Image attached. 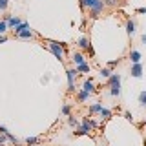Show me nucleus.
I'll return each instance as SVG.
<instances>
[{
    "mask_svg": "<svg viewBox=\"0 0 146 146\" xmlns=\"http://www.w3.org/2000/svg\"><path fill=\"white\" fill-rule=\"evenodd\" d=\"M71 58H73V62H75L77 66H79V64H84V62H86V57H84L82 53H79V51L73 53V55H71Z\"/></svg>",
    "mask_w": 146,
    "mask_h": 146,
    "instance_id": "nucleus-12",
    "label": "nucleus"
},
{
    "mask_svg": "<svg viewBox=\"0 0 146 146\" xmlns=\"http://www.w3.org/2000/svg\"><path fill=\"white\" fill-rule=\"evenodd\" d=\"M48 48H49V51H51L60 62L66 60V53H64V49H66V44H64V42H57V40H48Z\"/></svg>",
    "mask_w": 146,
    "mask_h": 146,
    "instance_id": "nucleus-2",
    "label": "nucleus"
},
{
    "mask_svg": "<svg viewBox=\"0 0 146 146\" xmlns=\"http://www.w3.org/2000/svg\"><path fill=\"white\" fill-rule=\"evenodd\" d=\"M119 62H121V58H117V60H110V62H108V68H113V66H117Z\"/></svg>",
    "mask_w": 146,
    "mask_h": 146,
    "instance_id": "nucleus-28",
    "label": "nucleus"
},
{
    "mask_svg": "<svg viewBox=\"0 0 146 146\" xmlns=\"http://www.w3.org/2000/svg\"><path fill=\"white\" fill-rule=\"evenodd\" d=\"M108 86H110V95L111 97H119L121 95V75L119 73H111V77L108 79Z\"/></svg>",
    "mask_w": 146,
    "mask_h": 146,
    "instance_id": "nucleus-3",
    "label": "nucleus"
},
{
    "mask_svg": "<svg viewBox=\"0 0 146 146\" xmlns=\"http://www.w3.org/2000/svg\"><path fill=\"white\" fill-rule=\"evenodd\" d=\"M104 4H106V6H115V4H117V0H106Z\"/></svg>",
    "mask_w": 146,
    "mask_h": 146,
    "instance_id": "nucleus-29",
    "label": "nucleus"
},
{
    "mask_svg": "<svg viewBox=\"0 0 146 146\" xmlns=\"http://www.w3.org/2000/svg\"><path fill=\"white\" fill-rule=\"evenodd\" d=\"M17 36H18V38H22V40H27V38H33V36H36V33H35V31H31V27H29V29L20 31Z\"/></svg>",
    "mask_w": 146,
    "mask_h": 146,
    "instance_id": "nucleus-9",
    "label": "nucleus"
},
{
    "mask_svg": "<svg viewBox=\"0 0 146 146\" xmlns=\"http://www.w3.org/2000/svg\"><path fill=\"white\" fill-rule=\"evenodd\" d=\"M95 126H97V124H95L90 117H84V119H82V122H80V126L77 128L75 135H88V133H91V131L95 130Z\"/></svg>",
    "mask_w": 146,
    "mask_h": 146,
    "instance_id": "nucleus-4",
    "label": "nucleus"
},
{
    "mask_svg": "<svg viewBox=\"0 0 146 146\" xmlns=\"http://www.w3.org/2000/svg\"><path fill=\"white\" fill-rule=\"evenodd\" d=\"M141 58H143V55H141V51H137V49H133V51H130V60H131V64H137V62H141Z\"/></svg>",
    "mask_w": 146,
    "mask_h": 146,
    "instance_id": "nucleus-13",
    "label": "nucleus"
},
{
    "mask_svg": "<svg viewBox=\"0 0 146 146\" xmlns=\"http://www.w3.org/2000/svg\"><path fill=\"white\" fill-rule=\"evenodd\" d=\"M24 29H29V22H22V24H20V26H17L13 31H15V35H18L20 31H24Z\"/></svg>",
    "mask_w": 146,
    "mask_h": 146,
    "instance_id": "nucleus-20",
    "label": "nucleus"
},
{
    "mask_svg": "<svg viewBox=\"0 0 146 146\" xmlns=\"http://www.w3.org/2000/svg\"><path fill=\"white\" fill-rule=\"evenodd\" d=\"M137 13H143V15H146V7H139V9H137Z\"/></svg>",
    "mask_w": 146,
    "mask_h": 146,
    "instance_id": "nucleus-30",
    "label": "nucleus"
},
{
    "mask_svg": "<svg viewBox=\"0 0 146 146\" xmlns=\"http://www.w3.org/2000/svg\"><path fill=\"white\" fill-rule=\"evenodd\" d=\"M86 7L90 9V17L91 18H97L100 13L104 11L106 4H104V0H80V9L84 11Z\"/></svg>",
    "mask_w": 146,
    "mask_h": 146,
    "instance_id": "nucleus-1",
    "label": "nucleus"
},
{
    "mask_svg": "<svg viewBox=\"0 0 146 146\" xmlns=\"http://www.w3.org/2000/svg\"><path fill=\"white\" fill-rule=\"evenodd\" d=\"M40 143V137H35V135H31V137H27L26 139V144L27 146H35V144H38Z\"/></svg>",
    "mask_w": 146,
    "mask_h": 146,
    "instance_id": "nucleus-19",
    "label": "nucleus"
},
{
    "mask_svg": "<svg viewBox=\"0 0 146 146\" xmlns=\"http://www.w3.org/2000/svg\"><path fill=\"white\" fill-rule=\"evenodd\" d=\"M77 99H79V102H86L90 99V93L84 90H77Z\"/></svg>",
    "mask_w": 146,
    "mask_h": 146,
    "instance_id": "nucleus-14",
    "label": "nucleus"
},
{
    "mask_svg": "<svg viewBox=\"0 0 146 146\" xmlns=\"http://www.w3.org/2000/svg\"><path fill=\"white\" fill-rule=\"evenodd\" d=\"M7 4H9V0H0V11H6Z\"/></svg>",
    "mask_w": 146,
    "mask_h": 146,
    "instance_id": "nucleus-25",
    "label": "nucleus"
},
{
    "mask_svg": "<svg viewBox=\"0 0 146 146\" xmlns=\"http://www.w3.org/2000/svg\"><path fill=\"white\" fill-rule=\"evenodd\" d=\"M79 75V71L75 68H68L66 70V77H68V93H77V86H75V79Z\"/></svg>",
    "mask_w": 146,
    "mask_h": 146,
    "instance_id": "nucleus-5",
    "label": "nucleus"
},
{
    "mask_svg": "<svg viewBox=\"0 0 146 146\" xmlns=\"http://www.w3.org/2000/svg\"><path fill=\"white\" fill-rule=\"evenodd\" d=\"M77 44H79V48H80V49H90V48H91L90 38H88L86 35H82L80 38H79V42H77Z\"/></svg>",
    "mask_w": 146,
    "mask_h": 146,
    "instance_id": "nucleus-10",
    "label": "nucleus"
},
{
    "mask_svg": "<svg viewBox=\"0 0 146 146\" xmlns=\"http://www.w3.org/2000/svg\"><path fill=\"white\" fill-rule=\"evenodd\" d=\"M99 75L102 77V79H110V77H111V70H110V68H100V71H99Z\"/></svg>",
    "mask_w": 146,
    "mask_h": 146,
    "instance_id": "nucleus-18",
    "label": "nucleus"
},
{
    "mask_svg": "<svg viewBox=\"0 0 146 146\" xmlns=\"http://www.w3.org/2000/svg\"><path fill=\"white\" fill-rule=\"evenodd\" d=\"M130 75H131V77H135V79H141V77H143V64H141V62L131 64Z\"/></svg>",
    "mask_w": 146,
    "mask_h": 146,
    "instance_id": "nucleus-6",
    "label": "nucleus"
},
{
    "mask_svg": "<svg viewBox=\"0 0 146 146\" xmlns=\"http://www.w3.org/2000/svg\"><path fill=\"white\" fill-rule=\"evenodd\" d=\"M126 33L130 35V36H133L137 33V24H135V20H131V18L126 22Z\"/></svg>",
    "mask_w": 146,
    "mask_h": 146,
    "instance_id": "nucleus-8",
    "label": "nucleus"
},
{
    "mask_svg": "<svg viewBox=\"0 0 146 146\" xmlns=\"http://www.w3.org/2000/svg\"><path fill=\"white\" fill-rule=\"evenodd\" d=\"M139 104H141V106H146V90L144 91H141V93H139Z\"/></svg>",
    "mask_w": 146,
    "mask_h": 146,
    "instance_id": "nucleus-22",
    "label": "nucleus"
},
{
    "mask_svg": "<svg viewBox=\"0 0 146 146\" xmlns=\"http://www.w3.org/2000/svg\"><path fill=\"white\" fill-rule=\"evenodd\" d=\"M144 124H146V121H144Z\"/></svg>",
    "mask_w": 146,
    "mask_h": 146,
    "instance_id": "nucleus-33",
    "label": "nucleus"
},
{
    "mask_svg": "<svg viewBox=\"0 0 146 146\" xmlns=\"http://www.w3.org/2000/svg\"><path fill=\"white\" fill-rule=\"evenodd\" d=\"M20 24H22V20H20V18H18L17 15H13V17L7 20V27H9V29H15V27H17V26H20Z\"/></svg>",
    "mask_w": 146,
    "mask_h": 146,
    "instance_id": "nucleus-11",
    "label": "nucleus"
},
{
    "mask_svg": "<svg viewBox=\"0 0 146 146\" xmlns=\"http://www.w3.org/2000/svg\"><path fill=\"white\" fill-rule=\"evenodd\" d=\"M75 70L79 71V73H90V71H91V66H90L88 62H84V64H79Z\"/></svg>",
    "mask_w": 146,
    "mask_h": 146,
    "instance_id": "nucleus-15",
    "label": "nucleus"
},
{
    "mask_svg": "<svg viewBox=\"0 0 146 146\" xmlns=\"http://www.w3.org/2000/svg\"><path fill=\"white\" fill-rule=\"evenodd\" d=\"M80 90H84V91H88V93H95V84H93V80L91 79H86L84 82H82V86H80Z\"/></svg>",
    "mask_w": 146,
    "mask_h": 146,
    "instance_id": "nucleus-7",
    "label": "nucleus"
},
{
    "mask_svg": "<svg viewBox=\"0 0 146 146\" xmlns=\"http://www.w3.org/2000/svg\"><path fill=\"white\" fill-rule=\"evenodd\" d=\"M99 115H100V119H102V121H108V119L111 117V110H108V108H102V110H100V113H99Z\"/></svg>",
    "mask_w": 146,
    "mask_h": 146,
    "instance_id": "nucleus-17",
    "label": "nucleus"
},
{
    "mask_svg": "<svg viewBox=\"0 0 146 146\" xmlns=\"http://www.w3.org/2000/svg\"><path fill=\"white\" fill-rule=\"evenodd\" d=\"M62 115H71V104H64L62 106Z\"/></svg>",
    "mask_w": 146,
    "mask_h": 146,
    "instance_id": "nucleus-23",
    "label": "nucleus"
},
{
    "mask_svg": "<svg viewBox=\"0 0 146 146\" xmlns=\"http://www.w3.org/2000/svg\"><path fill=\"white\" fill-rule=\"evenodd\" d=\"M100 110H102V104H100V102L90 104V113H100Z\"/></svg>",
    "mask_w": 146,
    "mask_h": 146,
    "instance_id": "nucleus-16",
    "label": "nucleus"
},
{
    "mask_svg": "<svg viewBox=\"0 0 146 146\" xmlns=\"http://www.w3.org/2000/svg\"><path fill=\"white\" fill-rule=\"evenodd\" d=\"M141 40H143V44H146V33H144L143 36H141Z\"/></svg>",
    "mask_w": 146,
    "mask_h": 146,
    "instance_id": "nucleus-32",
    "label": "nucleus"
},
{
    "mask_svg": "<svg viewBox=\"0 0 146 146\" xmlns=\"http://www.w3.org/2000/svg\"><path fill=\"white\" fill-rule=\"evenodd\" d=\"M9 29V27H7V22H0V35H4V33H6V31Z\"/></svg>",
    "mask_w": 146,
    "mask_h": 146,
    "instance_id": "nucleus-24",
    "label": "nucleus"
},
{
    "mask_svg": "<svg viewBox=\"0 0 146 146\" xmlns=\"http://www.w3.org/2000/svg\"><path fill=\"white\" fill-rule=\"evenodd\" d=\"M122 115H124V119H126V121H130V122H133V115H131V113H130V111H124V113H122Z\"/></svg>",
    "mask_w": 146,
    "mask_h": 146,
    "instance_id": "nucleus-26",
    "label": "nucleus"
},
{
    "mask_svg": "<svg viewBox=\"0 0 146 146\" xmlns=\"http://www.w3.org/2000/svg\"><path fill=\"white\" fill-rule=\"evenodd\" d=\"M0 42H6V35H0Z\"/></svg>",
    "mask_w": 146,
    "mask_h": 146,
    "instance_id": "nucleus-31",
    "label": "nucleus"
},
{
    "mask_svg": "<svg viewBox=\"0 0 146 146\" xmlns=\"http://www.w3.org/2000/svg\"><path fill=\"white\" fill-rule=\"evenodd\" d=\"M6 143H7V137L4 135V133H0V144H2V146H6Z\"/></svg>",
    "mask_w": 146,
    "mask_h": 146,
    "instance_id": "nucleus-27",
    "label": "nucleus"
},
{
    "mask_svg": "<svg viewBox=\"0 0 146 146\" xmlns=\"http://www.w3.org/2000/svg\"><path fill=\"white\" fill-rule=\"evenodd\" d=\"M68 124L73 126V128H77L79 126V121H77V117H73V115H68Z\"/></svg>",
    "mask_w": 146,
    "mask_h": 146,
    "instance_id": "nucleus-21",
    "label": "nucleus"
}]
</instances>
